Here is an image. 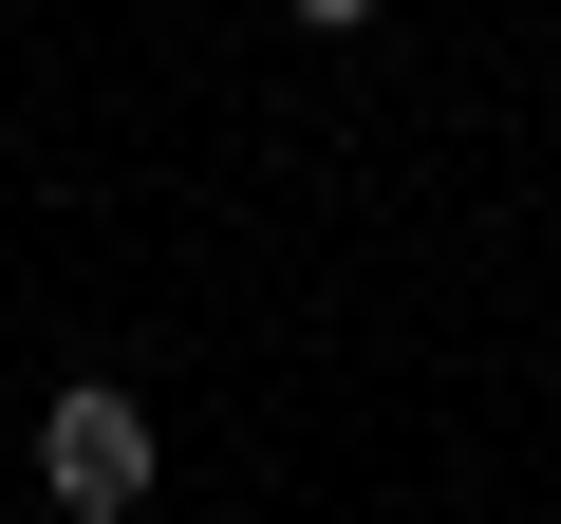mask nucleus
I'll list each match as a JSON object with an SVG mask.
<instances>
[{
	"label": "nucleus",
	"mask_w": 561,
	"mask_h": 524,
	"mask_svg": "<svg viewBox=\"0 0 561 524\" xmlns=\"http://www.w3.org/2000/svg\"><path fill=\"white\" fill-rule=\"evenodd\" d=\"M38 487H57L76 524H131V505H150V412H131L113 375H76V394L38 412Z\"/></svg>",
	"instance_id": "obj_1"
}]
</instances>
